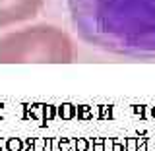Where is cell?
<instances>
[{
	"mask_svg": "<svg viewBox=\"0 0 155 151\" xmlns=\"http://www.w3.org/2000/svg\"><path fill=\"white\" fill-rule=\"evenodd\" d=\"M78 37L103 52L155 56V0H66Z\"/></svg>",
	"mask_w": 155,
	"mask_h": 151,
	"instance_id": "1",
	"label": "cell"
},
{
	"mask_svg": "<svg viewBox=\"0 0 155 151\" xmlns=\"http://www.w3.org/2000/svg\"><path fill=\"white\" fill-rule=\"evenodd\" d=\"M74 45L64 31L52 25L25 27L0 37L2 64H60L74 60Z\"/></svg>",
	"mask_w": 155,
	"mask_h": 151,
	"instance_id": "2",
	"label": "cell"
},
{
	"mask_svg": "<svg viewBox=\"0 0 155 151\" xmlns=\"http://www.w3.org/2000/svg\"><path fill=\"white\" fill-rule=\"evenodd\" d=\"M43 6V0H0V27L33 19Z\"/></svg>",
	"mask_w": 155,
	"mask_h": 151,
	"instance_id": "3",
	"label": "cell"
},
{
	"mask_svg": "<svg viewBox=\"0 0 155 151\" xmlns=\"http://www.w3.org/2000/svg\"><path fill=\"white\" fill-rule=\"evenodd\" d=\"M85 147H87L85 142H80V143H78V149H80V151H85Z\"/></svg>",
	"mask_w": 155,
	"mask_h": 151,
	"instance_id": "4",
	"label": "cell"
}]
</instances>
